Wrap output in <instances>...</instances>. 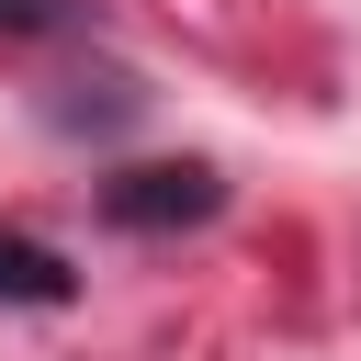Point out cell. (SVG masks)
Returning a JSON list of instances; mask_svg holds the SVG:
<instances>
[{"mask_svg": "<svg viewBox=\"0 0 361 361\" xmlns=\"http://www.w3.org/2000/svg\"><path fill=\"white\" fill-rule=\"evenodd\" d=\"M0 293H23V305H68V259L34 248V237H0Z\"/></svg>", "mask_w": 361, "mask_h": 361, "instance_id": "cell-2", "label": "cell"}, {"mask_svg": "<svg viewBox=\"0 0 361 361\" xmlns=\"http://www.w3.org/2000/svg\"><path fill=\"white\" fill-rule=\"evenodd\" d=\"M102 203H113V226H135V237H158V226H203V214H214V169L158 158V169H124Z\"/></svg>", "mask_w": 361, "mask_h": 361, "instance_id": "cell-1", "label": "cell"}]
</instances>
